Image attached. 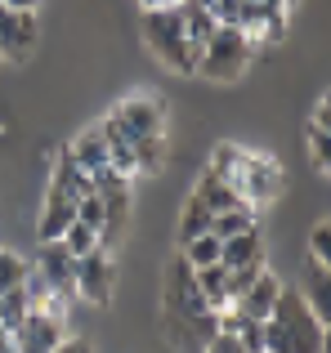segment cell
<instances>
[{
    "label": "cell",
    "instance_id": "cell-1",
    "mask_svg": "<svg viewBox=\"0 0 331 353\" xmlns=\"http://www.w3.org/2000/svg\"><path fill=\"white\" fill-rule=\"evenodd\" d=\"M215 331H219L215 313L201 300L197 282H192V268L183 264V255H174L166 264V286H161V336L179 353H201Z\"/></svg>",
    "mask_w": 331,
    "mask_h": 353
},
{
    "label": "cell",
    "instance_id": "cell-2",
    "mask_svg": "<svg viewBox=\"0 0 331 353\" xmlns=\"http://www.w3.org/2000/svg\"><path fill=\"white\" fill-rule=\"evenodd\" d=\"M264 353H327V318L309 309L300 286H282L273 313L264 318Z\"/></svg>",
    "mask_w": 331,
    "mask_h": 353
},
{
    "label": "cell",
    "instance_id": "cell-3",
    "mask_svg": "<svg viewBox=\"0 0 331 353\" xmlns=\"http://www.w3.org/2000/svg\"><path fill=\"white\" fill-rule=\"evenodd\" d=\"M206 170L219 174V179H224L246 206H264V201L282 197V183H287V179H282V165L273 161V157L242 152V148H233V143H219L215 152H210Z\"/></svg>",
    "mask_w": 331,
    "mask_h": 353
},
{
    "label": "cell",
    "instance_id": "cell-4",
    "mask_svg": "<svg viewBox=\"0 0 331 353\" xmlns=\"http://www.w3.org/2000/svg\"><path fill=\"white\" fill-rule=\"evenodd\" d=\"M143 41H148L152 54H157L161 68L179 72V77H197V50H192V41H188V32H183L174 5H157V9L143 14Z\"/></svg>",
    "mask_w": 331,
    "mask_h": 353
},
{
    "label": "cell",
    "instance_id": "cell-5",
    "mask_svg": "<svg viewBox=\"0 0 331 353\" xmlns=\"http://www.w3.org/2000/svg\"><path fill=\"white\" fill-rule=\"evenodd\" d=\"M255 54V41L242 32L237 23H219L215 32H210V41L197 50V77L206 81H233L246 72V63H251Z\"/></svg>",
    "mask_w": 331,
    "mask_h": 353
},
{
    "label": "cell",
    "instance_id": "cell-6",
    "mask_svg": "<svg viewBox=\"0 0 331 353\" xmlns=\"http://www.w3.org/2000/svg\"><path fill=\"white\" fill-rule=\"evenodd\" d=\"M103 125H108V130H117L126 143H139V139L161 134V125H166V103H157L152 94L121 99V103H117L112 112L103 117Z\"/></svg>",
    "mask_w": 331,
    "mask_h": 353
},
{
    "label": "cell",
    "instance_id": "cell-7",
    "mask_svg": "<svg viewBox=\"0 0 331 353\" xmlns=\"http://www.w3.org/2000/svg\"><path fill=\"white\" fill-rule=\"evenodd\" d=\"M112 286H117V264L108 255V246H94L86 255H77V273H72L77 300L94 304V309H108L112 304Z\"/></svg>",
    "mask_w": 331,
    "mask_h": 353
},
{
    "label": "cell",
    "instance_id": "cell-8",
    "mask_svg": "<svg viewBox=\"0 0 331 353\" xmlns=\"http://www.w3.org/2000/svg\"><path fill=\"white\" fill-rule=\"evenodd\" d=\"M36 36H41L36 9H9V5H0V54H5V63L27 59V54L36 50Z\"/></svg>",
    "mask_w": 331,
    "mask_h": 353
},
{
    "label": "cell",
    "instance_id": "cell-9",
    "mask_svg": "<svg viewBox=\"0 0 331 353\" xmlns=\"http://www.w3.org/2000/svg\"><path fill=\"white\" fill-rule=\"evenodd\" d=\"M68 336V322H59V318H50V313H41V309H27V318L18 322V331H14V345L18 353H54V345Z\"/></svg>",
    "mask_w": 331,
    "mask_h": 353
},
{
    "label": "cell",
    "instance_id": "cell-10",
    "mask_svg": "<svg viewBox=\"0 0 331 353\" xmlns=\"http://www.w3.org/2000/svg\"><path fill=\"white\" fill-rule=\"evenodd\" d=\"M36 273L45 277V286L59 295H77L72 291V273H77V255H72L63 241H41V255H36Z\"/></svg>",
    "mask_w": 331,
    "mask_h": 353
},
{
    "label": "cell",
    "instance_id": "cell-11",
    "mask_svg": "<svg viewBox=\"0 0 331 353\" xmlns=\"http://www.w3.org/2000/svg\"><path fill=\"white\" fill-rule=\"evenodd\" d=\"M282 286H287V282H282V277L273 273V268H264V273L255 277V282H251V286H246V291L233 300V309L242 313V318H255V322H264V318L273 313V304H278Z\"/></svg>",
    "mask_w": 331,
    "mask_h": 353
},
{
    "label": "cell",
    "instance_id": "cell-12",
    "mask_svg": "<svg viewBox=\"0 0 331 353\" xmlns=\"http://www.w3.org/2000/svg\"><path fill=\"white\" fill-rule=\"evenodd\" d=\"M77 219V201L68 197V192L50 188L45 192V206H41V219H36V237L41 241H59L68 233V224Z\"/></svg>",
    "mask_w": 331,
    "mask_h": 353
},
{
    "label": "cell",
    "instance_id": "cell-13",
    "mask_svg": "<svg viewBox=\"0 0 331 353\" xmlns=\"http://www.w3.org/2000/svg\"><path fill=\"white\" fill-rule=\"evenodd\" d=\"M327 121H331V103H327V94H323V99H318V108H314V117H309V125H305L309 157H314V170L318 174H331V134H327Z\"/></svg>",
    "mask_w": 331,
    "mask_h": 353
},
{
    "label": "cell",
    "instance_id": "cell-14",
    "mask_svg": "<svg viewBox=\"0 0 331 353\" xmlns=\"http://www.w3.org/2000/svg\"><path fill=\"white\" fill-rule=\"evenodd\" d=\"M63 152H68L86 174H94V170H103V165H108V139H103V130H99V125L94 130H81Z\"/></svg>",
    "mask_w": 331,
    "mask_h": 353
},
{
    "label": "cell",
    "instance_id": "cell-15",
    "mask_svg": "<svg viewBox=\"0 0 331 353\" xmlns=\"http://www.w3.org/2000/svg\"><path fill=\"white\" fill-rule=\"evenodd\" d=\"M255 259H264V241H260L255 228L219 241V264H224V268H242V264H255Z\"/></svg>",
    "mask_w": 331,
    "mask_h": 353
},
{
    "label": "cell",
    "instance_id": "cell-16",
    "mask_svg": "<svg viewBox=\"0 0 331 353\" xmlns=\"http://www.w3.org/2000/svg\"><path fill=\"white\" fill-rule=\"evenodd\" d=\"M246 228H255V206H246V201H233V206H224V210L210 215V233L219 241L233 237V233H246Z\"/></svg>",
    "mask_w": 331,
    "mask_h": 353
},
{
    "label": "cell",
    "instance_id": "cell-17",
    "mask_svg": "<svg viewBox=\"0 0 331 353\" xmlns=\"http://www.w3.org/2000/svg\"><path fill=\"white\" fill-rule=\"evenodd\" d=\"M210 215L215 210L206 206V201L197 197V192H188V201H183V215H179V246L188 237H197V233H210Z\"/></svg>",
    "mask_w": 331,
    "mask_h": 353
},
{
    "label": "cell",
    "instance_id": "cell-18",
    "mask_svg": "<svg viewBox=\"0 0 331 353\" xmlns=\"http://www.w3.org/2000/svg\"><path fill=\"white\" fill-rule=\"evenodd\" d=\"M179 255H183V264H188V268L219 264V237H215V233H197V237H188V241L179 246Z\"/></svg>",
    "mask_w": 331,
    "mask_h": 353
},
{
    "label": "cell",
    "instance_id": "cell-19",
    "mask_svg": "<svg viewBox=\"0 0 331 353\" xmlns=\"http://www.w3.org/2000/svg\"><path fill=\"white\" fill-rule=\"evenodd\" d=\"M192 192H197L210 210H224V206H233V201H242L224 179H219V174H210V170H201V179H197V188H192Z\"/></svg>",
    "mask_w": 331,
    "mask_h": 353
},
{
    "label": "cell",
    "instance_id": "cell-20",
    "mask_svg": "<svg viewBox=\"0 0 331 353\" xmlns=\"http://www.w3.org/2000/svg\"><path fill=\"white\" fill-rule=\"evenodd\" d=\"M27 259L18 255V250H0V295L5 291H18V286L27 282Z\"/></svg>",
    "mask_w": 331,
    "mask_h": 353
},
{
    "label": "cell",
    "instance_id": "cell-21",
    "mask_svg": "<svg viewBox=\"0 0 331 353\" xmlns=\"http://www.w3.org/2000/svg\"><path fill=\"white\" fill-rule=\"evenodd\" d=\"M77 219H81V224H90L99 237H103V228H108V210H103V201H99V192H94V188H90L86 197L77 201Z\"/></svg>",
    "mask_w": 331,
    "mask_h": 353
},
{
    "label": "cell",
    "instance_id": "cell-22",
    "mask_svg": "<svg viewBox=\"0 0 331 353\" xmlns=\"http://www.w3.org/2000/svg\"><path fill=\"white\" fill-rule=\"evenodd\" d=\"M59 241L72 250V255H86V250H94V246H99V233H94L90 224H81V219H72V224H68V233H63Z\"/></svg>",
    "mask_w": 331,
    "mask_h": 353
},
{
    "label": "cell",
    "instance_id": "cell-23",
    "mask_svg": "<svg viewBox=\"0 0 331 353\" xmlns=\"http://www.w3.org/2000/svg\"><path fill=\"white\" fill-rule=\"evenodd\" d=\"M309 264H323L331 268V224H314V233H309Z\"/></svg>",
    "mask_w": 331,
    "mask_h": 353
},
{
    "label": "cell",
    "instance_id": "cell-24",
    "mask_svg": "<svg viewBox=\"0 0 331 353\" xmlns=\"http://www.w3.org/2000/svg\"><path fill=\"white\" fill-rule=\"evenodd\" d=\"M264 268H269V264H264V259H255V264H242V268H228V295H233V300H237V295H242L246 286H251L255 277L264 273Z\"/></svg>",
    "mask_w": 331,
    "mask_h": 353
},
{
    "label": "cell",
    "instance_id": "cell-25",
    "mask_svg": "<svg viewBox=\"0 0 331 353\" xmlns=\"http://www.w3.org/2000/svg\"><path fill=\"white\" fill-rule=\"evenodd\" d=\"M201 353H251V349H246L242 340L233 336V331H215V336L206 340V349H201Z\"/></svg>",
    "mask_w": 331,
    "mask_h": 353
},
{
    "label": "cell",
    "instance_id": "cell-26",
    "mask_svg": "<svg viewBox=\"0 0 331 353\" xmlns=\"http://www.w3.org/2000/svg\"><path fill=\"white\" fill-rule=\"evenodd\" d=\"M54 353H94V349H90V340H81V336H63L59 345H54Z\"/></svg>",
    "mask_w": 331,
    "mask_h": 353
},
{
    "label": "cell",
    "instance_id": "cell-27",
    "mask_svg": "<svg viewBox=\"0 0 331 353\" xmlns=\"http://www.w3.org/2000/svg\"><path fill=\"white\" fill-rule=\"evenodd\" d=\"M0 353H18V345H14V331H9V327H0Z\"/></svg>",
    "mask_w": 331,
    "mask_h": 353
},
{
    "label": "cell",
    "instance_id": "cell-28",
    "mask_svg": "<svg viewBox=\"0 0 331 353\" xmlns=\"http://www.w3.org/2000/svg\"><path fill=\"white\" fill-rule=\"evenodd\" d=\"M0 5H9V9H41L45 0H0Z\"/></svg>",
    "mask_w": 331,
    "mask_h": 353
},
{
    "label": "cell",
    "instance_id": "cell-29",
    "mask_svg": "<svg viewBox=\"0 0 331 353\" xmlns=\"http://www.w3.org/2000/svg\"><path fill=\"white\" fill-rule=\"evenodd\" d=\"M157 5H174V0H143V9H157Z\"/></svg>",
    "mask_w": 331,
    "mask_h": 353
},
{
    "label": "cell",
    "instance_id": "cell-30",
    "mask_svg": "<svg viewBox=\"0 0 331 353\" xmlns=\"http://www.w3.org/2000/svg\"><path fill=\"white\" fill-rule=\"evenodd\" d=\"M0 68H5V54H0Z\"/></svg>",
    "mask_w": 331,
    "mask_h": 353
}]
</instances>
